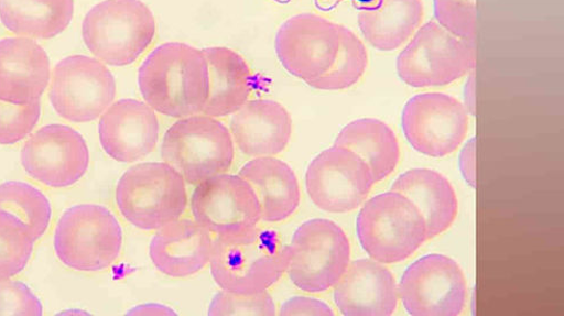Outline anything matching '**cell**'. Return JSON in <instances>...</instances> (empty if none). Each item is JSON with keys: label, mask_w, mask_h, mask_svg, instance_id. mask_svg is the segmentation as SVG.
Wrapping results in <instances>:
<instances>
[{"label": "cell", "mask_w": 564, "mask_h": 316, "mask_svg": "<svg viewBox=\"0 0 564 316\" xmlns=\"http://www.w3.org/2000/svg\"><path fill=\"white\" fill-rule=\"evenodd\" d=\"M35 243L28 226L0 209V281L11 280L28 268Z\"/></svg>", "instance_id": "cell-30"}, {"label": "cell", "mask_w": 564, "mask_h": 316, "mask_svg": "<svg viewBox=\"0 0 564 316\" xmlns=\"http://www.w3.org/2000/svg\"><path fill=\"white\" fill-rule=\"evenodd\" d=\"M41 113V101L17 105L0 100V145H14L30 138Z\"/></svg>", "instance_id": "cell-31"}, {"label": "cell", "mask_w": 564, "mask_h": 316, "mask_svg": "<svg viewBox=\"0 0 564 316\" xmlns=\"http://www.w3.org/2000/svg\"><path fill=\"white\" fill-rule=\"evenodd\" d=\"M465 88V108L469 116H476V73L475 69L469 73Z\"/></svg>", "instance_id": "cell-38"}, {"label": "cell", "mask_w": 564, "mask_h": 316, "mask_svg": "<svg viewBox=\"0 0 564 316\" xmlns=\"http://www.w3.org/2000/svg\"><path fill=\"white\" fill-rule=\"evenodd\" d=\"M476 42L459 39L430 21L401 52L397 69L413 88L446 87L476 67Z\"/></svg>", "instance_id": "cell-9"}, {"label": "cell", "mask_w": 564, "mask_h": 316, "mask_svg": "<svg viewBox=\"0 0 564 316\" xmlns=\"http://www.w3.org/2000/svg\"><path fill=\"white\" fill-rule=\"evenodd\" d=\"M127 315H176L175 310L162 304H145L133 307Z\"/></svg>", "instance_id": "cell-37"}, {"label": "cell", "mask_w": 564, "mask_h": 316, "mask_svg": "<svg viewBox=\"0 0 564 316\" xmlns=\"http://www.w3.org/2000/svg\"><path fill=\"white\" fill-rule=\"evenodd\" d=\"M335 145L360 155L376 182L390 176L400 163V143L394 131L377 119H360L348 123L340 131Z\"/></svg>", "instance_id": "cell-27"}, {"label": "cell", "mask_w": 564, "mask_h": 316, "mask_svg": "<svg viewBox=\"0 0 564 316\" xmlns=\"http://www.w3.org/2000/svg\"><path fill=\"white\" fill-rule=\"evenodd\" d=\"M156 20L140 0H105L83 22V37L91 55L112 67L137 63L156 36Z\"/></svg>", "instance_id": "cell-3"}, {"label": "cell", "mask_w": 564, "mask_h": 316, "mask_svg": "<svg viewBox=\"0 0 564 316\" xmlns=\"http://www.w3.org/2000/svg\"><path fill=\"white\" fill-rule=\"evenodd\" d=\"M0 209L28 226L39 242L53 220V207L46 196L30 183L10 181L0 184Z\"/></svg>", "instance_id": "cell-28"}, {"label": "cell", "mask_w": 564, "mask_h": 316, "mask_svg": "<svg viewBox=\"0 0 564 316\" xmlns=\"http://www.w3.org/2000/svg\"><path fill=\"white\" fill-rule=\"evenodd\" d=\"M434 15L453 35L476 42L477 0H434Z\"/></svg>", "instance_id": "cell-32"}, {"label": "cell", "mask_w": 564, "mask_h": 316, "mask_svg": "<svg viewBox=\"0 0 564 316\" xmlns=\"http://www.w3.org/2000/svg\"><path fill=\"white\" fill-rule=\"evenodd\" d=\"M21 164L24 172L42 186L64 189L86 175L90 153L78 131L65 124H48L25 141Z\"/></svg>", "instance_id": "cell-14"}, {"label": "cell", "mask_w": 564, "mask_h": 316, "mask_svg": "<svg viewBox=\"0 0 564 316\" xmlns=\"http://www.w3.org/2000/svg\"><path fill=\"white\" fill-rule=\"evenodd\" d=\"M42 314V303L28 285L12 280L0 281V315Z\"/></svg>", "instance_id": "cell-34"}, {"label": "cell", "mask_w": 564, "mask_h": 316, "mask_svg": "<svg viewBox=\"0 0 564 316\" xmlns=\"http://www.w3.org/2000/svg\"><path fill=\"white\" fill-rule=\"evenodd\" d=\"M213 233L197 222L176 220L152 237L149 255L162 274L185 279L202 272L212 259Z\"/></svg>", "instance_id": "cell-21"}, {"label": "cell", "mask_w": 564, "mask_h": 316, "mask_svg": "<svg viewBox=\"0 0 564 316\" xmlns=\"http://www.w3.org/2000/svg\"><path fill=\"white\" fill-rule=\"evenodd\" d=\"M163 162L181 174L191 186L227 173L236 157L229 129L217 118L196 115L178 119L162 142Z\"/></svg>", "instance_id": "cell-7"}, {"label": "cell", "mask_w": 564, "mask_h": 316, "mask_svg": "<svg viewBox=\"0 0 564 316\" xmlns=\"http://www.w3.org/2000/svg\"><path fill=\"white\" fill-rule=\"evenodd\" d=\"M341 42V25L316 14H299L281 25L275 51L281 65L310 84L335 64Z\"/></svg>", "instance_id": "cell-16"}, {"label": "cell", "mask_w": 564, "mask_h": 316, "mask_svg": "<svg viewBox=\"0 0 564 316\" xmlns=\"http://www.w3.org/2000/svg\"><path fill=\"white\" fill-rule=\"evenodd\" d=\"M187 183L166 163H143L126 171L116 201L121 216L151 231L181 219L188 207Z\"/></svg>", "instance_id": "cell-4"}, {"label": "cell", "mask_w": 564, "mask_h": 316, "mask_svg": "<svg viewBox=\"0 0 564 316\" xmlns=\"http://www.w3.org/2000/svg\"><path fill=\"white\" fill-rule=\"evenodd\" d=\"M391 190L412 200L423 215L427 240L448 230L458 213V200L452 183L440 172L426 168L410 170L401 174Z\"/></svg>", "instance_id": "cell-23"}, {"label": "cell", "mask_w": 564, "mask_h": 316, "mask_svg": "<svg viewBox=\"0 0 564 316\" xmlns=\"http://www.w3.org/2000/svg\"><path fill=\"white\" fill-rule=\"evenodd\" d=\"M50 77L48 56L35 40L15 36L0 41V100L17 105L41 101Z\"/></svg>", "instance_id": "cell-19"}, {"label": "cell", "mask_w": 564, "mask_h": 316, "mask_svg": "<svg viewBox=\"0 0 564 316\" xmlns=\"http://www.w3.org/2000/svg\"><path fill=\"white\" fill-rule=\"evenodd\" d=\"M258 195L262 221L279 224L295 215L301 204V188L293 168L274 156L253 157L240 171Z\"/></svg>", "instance_id": "cell-22"}, {"label": "cell", "mask_w": 564, "mask_h": 316, "mask_svg": "<svg viewBox=\"0 0 564 316\" xmlns=\"http://www.w3.org/2000/svg\"><path fill=\"white\" fill-rule=\"evenodd\" d=\"M399 299L414 316H457L465 312L468 283L458 263L444 254L431 253L416 260L403 273Z\"/></svg>", "instance_id": "cell-11"}, {"label": "cell", "mask_w": 564, "mask_h": 316, "mask_svg": "<svg viewBox=\"0 0 564 316\" xmlns=\"http://www.w3.org/2000/svg\"><path fill=\"white\" fill-rule=\"evenodd\" d=\"M74 0H0V21L17 36L51 40L68 28Z\"/></svg>", "instance_id": "cell-26"}, {"label": "cell", "mask_w": 564, "mask_h": 316, "mask_svg": "<svg viewBox=\"0 0 564 316\" xmlns=\"http://www.w3.org/2000/svg\"><path fill=\"white\" fill-rule=\"evenodd\" d=\"M123 243L122 228L111 210L97 204L76 205L58 221L54 248L63 265L97 273L110 269Z\"/></svg>", "instance_id": "cell-6"}, {"label": "cell", "mask_w": 564, "mask_h": 316, "mask_svg": "<svg viewBox=\"0 0 564 316\" xmlns=\"http://www.w3.org/2000/svg\"><path fill=\"white\" fill-rule=\"evenodd\" d=\"M369 65L368 51L364 42L341 25V42L335 64L329 70L307 85L324 91H340L361 80Z\"/></svg>", "instance_id": "cell-29"}, {"label": "cell", "mask_w": 564, "mask_h": 316, "mask_svg": "<svg viewBox=\"0 0 564 316\" xmlns=\"http://www.w3.org/2000/svg\"><path fill=\"white\" fill-rule=\"evenodd\" d=\"M376 183L360 155L337 145L319 153L305 173L307 195L318 208L335 215L360 207Z\"/></svg>", "instance_id": "cell-12"}, {"label": "cell", "mask_w": 564, "mask_h": 316, "mask_svg": "<svg viewBox=\"0 0 564 316\" xmlns=\"http://www.w3.org/2000/svg\"><path fill=\"white\" fill-rule=\"evenodd\" d=\"M424 19L422 0H378L358 13L367 41L380 51H394L412 39Z\"/></svg>", "instance_id": "cell-25"}, {"label": "cell", "mask_w": 564, "mask_h": 316, "mask_svg": "<svg viewBox=\"0 0 564 316\" xmlns=\"http://www.w3.org/2000/svg\"><path fill=\"white\" fill-rule=\"evenodd\" d=\"M98 135L113 161L133 164L144 160L160 140V120L144 101L121 99L101 115Z\"/></svg>", "instance_id": "cell-17"}, {"label": "cell", "mask_w": 564, "mask_h": 316, "mask_svg": "<svg viewBox=\"0 0 564 316\" xmlns=\"http://www.w3.org/2000/svg\"><path fill=\"white\" fill-rule=\"evenodd\" d=\"M209 315H275L276 306L269 292L236 294L221 290L213 299Z\"/></svg>", "instance_id": "cell-33"}, {"label": "cell", "mask_w": 564, "mask_h": 316, "mask_svg": "<svg viewBox=\"0 0 564 316\" xmlns=\"http://www.w3.org/2000/svg\"><path fill=\"white\" fill-rule=\"evenodd\" d=\"M335 302L346 316L393 315L399 305L397 280L383 263L355 260L336 285Z\"/></svg>", "instance_id": "cell-18"}, {"label": "cell", "mask_w": 564, "mask_h": 316, "mask_svg": "<svg viewBox=\"0 0 564 316\" xmlns=\"http://www.w3.org/2000/svg\"><path fill=\"white\" fill-rule=\"evenodd\" d=\"M209 64L210 90L202 115L225 118L235 115L252 91L251 70L236 51L215 46L203 48Z\"/></svg>", "instance_id": "cell-24"}, {"label": "cell", "mask_w": 564, "mask_h": 316, "mask_svg": "<svg viewBox=\"0 0 564 316\" xmlns=\"http://www.w3.org/2000/svg\"><path fill=\"white\" fill-rule=\"evenodd\" d=\"M469 123L465 105L440 92L410 98L402 112L405 139L417 152L431 157L455 152L465 142Z\"/></svg>", "instance_id": "cell-13"}, {"label": "cell", "mask_w": 564, "mask_h": 316, "mask_svg": "<svg viewBox=\"0 0 564 316\" xmlns=\"http://www.w3.org/2000/svg\"><path fill=\"white\" fill-rule=\"evenodd\" d=\"M229 133L247 156H275L286 150L293 134V121L281 103L270 99L248 100L232 115Z\"/></svg>", "instance_id": "cell-20"}, {"label": "cell", "mask_w": 564, "mask_h": 316, "mask_svg": "<svg viewBox=\"0 0 564 316\" xmlns=\"http://www.w3.org/2000/svg\"><path fill=\"white\" fill-rule=\"evenodd\" d=\"M191 207L194 221L216 237L240 235L262 221L259 197L240 175L224 173L200 182Z\"/></svg>", "instance_id": "cell-15"}, {"label": "cell", "mask_w": 564, "mask_h": 316, "mask_svg": "<svg viewBox=\"0 0 564 316\" xmlns=\"http://www.w3.org/2000/svg\"><path fill=\"white\" fill-rule=\"evenodd\" d=\"M280 315H335L325 302L310 297H293L281 305Z\"/></svg>", "instance_id": "cell-35"}, {"label": "cell", "mask_w": 564, "mask_h": 316, "mask_svg": "<svg viewBox=\"0 0 564 316\" xmlns=\"http://www.w3.org/2000/svg\"><path fill=\"white\" fill-rule=\"evenodd\" d=\"M117 84L106 64L87 56H70L51 70L48 99L63 119L88 123L115 102Z\"/></svg>", "instance_id": "cell-10"}, {"label": "cell", "mask_w": 564, "mask_h": 316, "mask_svg": "<svg viewBox=\"0 0 564 316\" xmlns=\"http://www.w3.org/2000/svg\"><path fill=\"white\" fill-rule=\"evenodd\" d=\"M288 269L292 283L307 294L335 287L350 265L348 236L336 222L313 219L302 224L288 247Z\"/></svg>", "instance_id": "cell-8"}, {"label": "cell", "mask_w": 564, "mask_h": 316, "mask_svg": "<svg viewBox=\"0 0 564 316\" xmlns=\"http://www.w3.org/2000/svg\"><path fill=\"white\" fill-rule=\"evenodd\" d=\"M288 247L269 228L256 227L214 240L210 265L219 287L236 294L268 292L286 274Z\"/></svg>", "instance_id": "cell-2"}, {"label": "cell", "mask_w": 564, "mask_h": 316, "mask_svg": "<svg viewBox=\"0 0 564 316\" xmlns=\"http://www.w3.org/2000/svg\"><path fill=\"white\" fill-rule=\"evenodd\" d=\"M356 230L365 251L383 265L406 260L429 241L421 210L393 190L365 204L357 216Z\"/></svg>", "instance_id": "cell-5"}, {"label": "cell", "mask_w": 564, "mask_h": 316, "mask_svg": "<svg viewBox=\"0 0 564 316\" xmlns=\"http://www.w3.org/2000/svg\"><path fill=\"white\" fill-rule=\"evenodd\" d=\"M476 138L470 139L463 151L459 153V171L463 173L469 186L476 189L477 186V172H476Z\"/></svg>", "instance_id": "cell-36"}, {"label": "cell", "mask_w": 564, "mask_h": 316, "mask_svg": "<svg viewBox=\"0 0 564 316\" xmlns=\"http://www.w3.org/2000/svg\"><path fill=\"white\" fill-rule=\"evenodd\" d=\"M139 87L158 113L174 119L202 115L210 90L208 61L192 45L162 44L140 67Z\"/></svg>", "instance_id": "cell-1"}]
</instances>
